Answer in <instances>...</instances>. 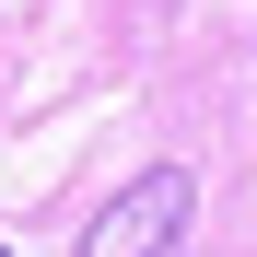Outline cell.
Returning <instances> with one entry per match:
<instances>
[{
    "label": "cell",
    "mask_w": 257,
    "mask_h": 257,
    "mask_svg": "<svg viewBox=\"0 0 257 257\" xmlns=\"http://www.w3.org/2000/svg\"><path fill=\"white\" fill-rule=\"evenodd\" d=\"M187 210H199V176H187V164H141V176L82 222V257H176L187 245Z\"/></svg>",
    "instance_id": "obj_1"
},
{
    "label": "cell",
    "mask_w": 257,
    "mask_h": 257,
    "mask_svg": "<svg viewBox=\"0 0 257 257\" xmlns=\"http://www.w3.org/2000/svg\"><path fill=\"white\" fill-rule=\"evenodd\" d=\"M0 257H12V245H0Z\"/></svg>",
    "instance_id": "obj_2"
}]
</instances>
